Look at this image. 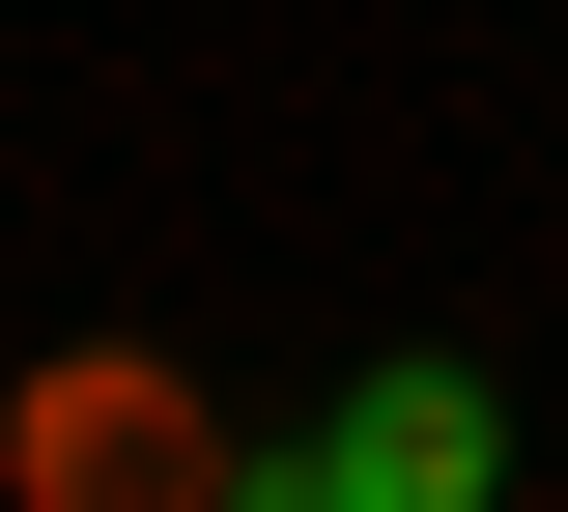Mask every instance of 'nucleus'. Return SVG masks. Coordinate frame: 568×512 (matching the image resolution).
I'll return each instance as SVG.
<instances>
[{
	"mask_svg": "<svg viewBox=\"0 0 568 512\" xmlns=\"http://www.w3.org/2000/svg\"><path fill=\"white\" fill-rule=\"evenodd\" d=\"M284 484H313V512H484V484H511V399H484L455 342H398V370L342 399V428L284 455Z\"/></svg>",
	"mask_w": 568,
	"mask_h": 512,
	"instance_id": "obj_1",
	"label": "nucleus"
},
{
	"mask_svg": "<svg viewBox=\"0 0 568 512\" xmlns=\"http://www.w3.org/2000/svg\"><path fill=\"white\" fill-rule=\"evenodd\" d=\"M256 512H313V484H256Z\"/></svg>",
	"mask_w": 568,
	"mask_h": 512,
	"instance_id": "obj_2",
	"label": "nucleus"
}]
</instances>
